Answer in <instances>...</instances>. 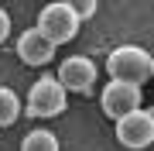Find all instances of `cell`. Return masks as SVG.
<instances>
[{
  "label": "cell",
  "instance_id": "obj_1",
  "mask_svg": "<svg viewBox=\"0 0 154 151\" xmlns=\"http://www.w3.org/2000/svg\"><path fill=\"white\" fill-rule=\"evenodd\" d=\"M69 106V90L58 83V76H41L31 83L28 96H24V113L34 120H51Z\"/></svg>",
  "mask_w": 154,
  "mask_h": 151
},
{
  "label": "cell",
  "instance_id": "obj_2",
  "mask_svg": "<svg viewBox=\"0 0 154 151\" xmlns=\"http://www.w3.org/2000/svg\"><path fill=\"white\" fill-rule=\"evenodd\" d=\"M151 62L154 55L140 45H120L106 55V72L110 79H120V83H134V86H144L151 76Z\"/></svg>",
  "mask_w": 154,
  "mask_h": 151
},
{
  "label": "cell",
  "instance_id": "obj_3",
  "mask_svg": "<svg viewBox=\"0 0 154 151\" xmlns=\"http://www.w3.org/2000/svg\"><path fill=\"white\" fill-rule=\"evenodd\" d=\"M79 24H82V17H79L75 4H65V0H55V4H45L41 14H38V28L45 38L51 41V45H69L72 38L79 34Z\"/></svg>",
  "mask_w": 154,
  "mask_h": 151
},
{
  "label": "cell",
  "instance_id": "obj_4",
  "mask_svg": "<svg viewBox=\"0 0 154 151\" xmlns=\"http://www.w3.org/2000/svg\"><path fill=\"white\" fill-rule=\"evenodd\" d=\"M99 106H103V113H106L110 120L120 124L123 117H130V113L144 110L140 86H134V83H120V79H110V83L103 86V93H99Z\"/></svg>",
  "mask_w": 154,
  "mask_h": 151
},
{
  "label": "cell",
  "instance_id": "obj_5",
  "mask_svg": "<svg viewBox=\"0 0 154 151\" xmlns=\"http://www.w3.org/2000/svg\"><path fill=\"white\" fill-rule=\"evenodd\" d=\"M116 141H120L123 148L130 151H144L154 144V120L147 110H137L130 113V117H123L120 124H116Z\"/></svg>",
  "mask_w": 154,
  "mask_h": 151
},
{
  "label": "cell",
  "instance_id": "obj_6",
  "mask_svg": "<svg viewBox=\"0 0 154 151\" xmlns=\"http://www.w3.org/2000/svg\"><path fill=\"white\" fill-rule=\"evenodd\" d=\"M55 76H58V83L65 86L69 93H93V86H96V65H93V58H86V55H69L58 65Z\"/></svg>",
  "mask_w": 154,
  "mask_h": 151
},
{
  "label": "cell",
  "instance_id": "obj_7",
  "mask_svg": "<svg viewBox=\"0 0 154 151\" xmlns=\"http://www.w3.org/2000/svg\"><path fill=\"white\" fill-rule=\"evenodd\" d=\"M14 48H17V58H21L24 65H48V62L55 58V52H58V48L38 31V28L21 31V38H17Z\"/></svg>",
  "mask_w": 154,
  "mask_h": 151
},
{
  "label": "cell",
  "instance_id": "obj_8",
  "mask_svg": "<svg viewBox=\"0 0 154 151\" xmlns=\"http://www.w3.org/2000/svg\"><path fill=\"white\" fill-rule=\"evenodd\" d=\"M21 113H24L21 96L14 90H7V86H0V127H14Z\"/></svg>",
  "mask_w": 154,
  "mask_h": 151
},
{
  "label": "cell",
  "instance_id": "obj_9",
  "mask_svg": "<svg viewBox=\"0 0 154 151\" xmlns=\"http://www.w3.org/2000/svg\"><path fill=\"white\" fill-rule=\"evenodd\" d=\"M21 151H58V137L51 134V131L38 127V131H31V134H24Z\"/></svg>",
  "mask_w": 154,
  "mask_h": 151
},
{
  "label": "cell",
  "instance_id": "obj_10",
  "mask_svg": "<svg viewBox=\"0 0 154 151\" xmlns=\"http://www.w3.org/2000/svg\"><path fill=\"white\" fill-rule=\"evenodd\" d=\"M7 34H11V14H7L4 7H0V45L7 41Z\"/></svg>",
  "mask_w": 154,
  "mask_h": 151
},
{
  "label": "cell",
  "instance_id": "obj_11",
  "mask_svg": "<svg viewBox=\"0 0 154 151\" xmlns=\"http://www.w3.org/2000/svg\"><path fill=\"white\" fill-rule=\"evenodd\" d=\"M75 11H79V17L86 21L89 14H96V0H82V4H75Z\"/></svg>",
  "mask_w": 154,
  "mask_h": 151
},
{
  "label": "cell",
  "instance_id": "obj_12",
  "mask_svg": "<svg viewBox=\"0 0 154 151\" xmlns=\"http://www.w3.org/2000/svg\"><path fill=\"white\" fill-rule=\"evenodd\" d=\"M147 113H151V120H154V106H147Z\"/></svg>",
  "mask_w": 154,
  "mask_h": 151
},
{
  "label": "cell",
  "instance_id": "obj_13",
  "mask_svg": "<svg viewBox=\"0 0 154 151\" xmlns=\"http://www.w3.org/2000/svg\"><path fill=\"white\" fill-rule=\"evenodd\" d=\"M151 76H154V62H151Z\"/></svg>",
  "mask_w": 154,
  "mask_h": 151
}]
</instances>
